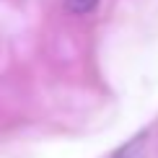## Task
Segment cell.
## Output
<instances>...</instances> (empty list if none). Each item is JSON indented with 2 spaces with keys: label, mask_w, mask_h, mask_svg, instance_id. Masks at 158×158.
<instances>
[{
  "label": "cell",
  "mask_w": 158,
  "mask_h": 158,
  "mask_svg": "<svg viewBox=\"0 0 158 158\" xmlns=\"http://www.w3.org/2000/svg\"><path fill=\"white\" fill-rule=\"evenodd\" d=\"M109 158H145V135H137L127 145H122L119 150H114Z\"/></svg>",
  "instance_id": "cell-1"
},
{
  "label": "cell",
  "mask_w": 158,
  "mask_h": 158,
  "mask_svg": "<svg viewBox=\"0 0 158 158\" xmlns=\"http://www.w3.org/2000/svg\"><path fill=\"white\" fill-rule=\"evenodd\" d=\"M98 5V0H65V8L70 13H75V16H85V13H91Z\"/></svg>",
  "instance_id": "cell-2"
}]
</instances>
